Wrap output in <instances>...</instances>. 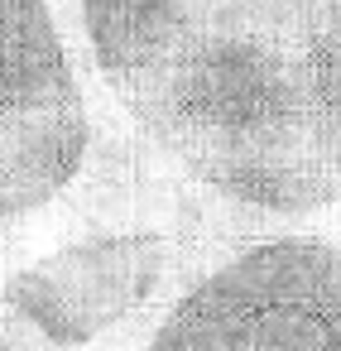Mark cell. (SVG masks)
I'll return each mask as SVG.
<instances>
[{"label": "cell", "mask_w": 341, "mask_h": 351, "mask_svg": "<svg viewBox=\"0 0 341 351\" xmlns=\"http://www.w3.org/2000/svg\"><path fill=\"white\" fill-rule=\"evenodd\" d=\"M144 351H341V245L298 231L231 245Z\"/></svg>", "instance_id": "obj_3"}, {"label": "cell", "mask_w": 341, "mask_h": 351, "mask_svg": "<svg viewBox=\"0 0 341 351\" xmlns=\"http://www.w3.org/2000/svg\"><path fill=\"white\" fill-rule=\"evenodd\" d=\"M0 351H15V346H10V341H5V332H0Z\"/></svg>", "instance_id": "obj_5"}, {"label": "cell", "mask_w": 341, "mask_h": 351, "mask_svg": "<svg viewBox=\"0 0 341 351\" xmlns=\"http://www.w3.org/2000/svg\"><path fill=\"white\" fill-rule=\"evenodd\" d=\"M216 197L202 202V212ZM202 212H97L82 231L0 269V332L15 351H144L178 293L240 241Z\"/></svg>", "instance_id": "obj_2"}, {"label": "cell", "mask_w": 341, "mask_h": 351, "mask_svg": "<svg viewBox=\"0 0 341 351\" xmlns=\"http://www.w3.org/2000/svg\"><path fill=\"white\" fill-rule=\"evenodd\" d=\"M140 140L245 217L341 202V0H73Z\"/></svg>", "instance_id": "obj_1"}, {"label": "cell", "mask_w": 341, "mask_h": 351, "mask_svg": "<svg viewBox=\"0 0 341 351\" xmlns=\"http://www.w3.org/2000/svg\"><path fill=\"white\" fill-rule=\"evenodd\" d=\"M87 149V92L53 0H0V226L58 202Z\"/></svg>", "instance_id": "obj_4"}]
</instances>
